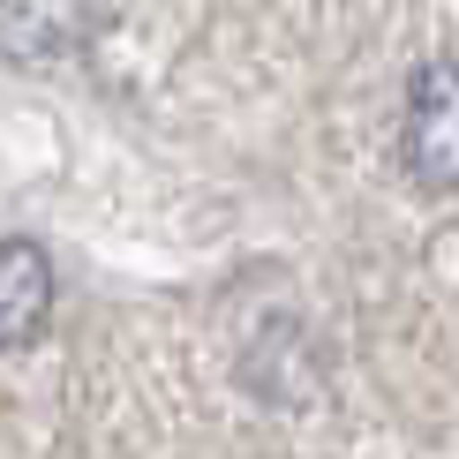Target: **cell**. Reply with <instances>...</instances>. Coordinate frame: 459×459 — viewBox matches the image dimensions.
<instances>
[{
    "instance_id": "7a4b0ae2",
    "label": "cell",
    "mask_w": 459,
    "mask_h": 459,
    "mask_svg": "<svg viewBox=\"0 0 459 459\" xmlns=\"http://www.w3.org/2000/svg\"><path fill=\"white\" fill-rule=\"evenodd\" d=\"M46 316H53V264L38 241L8 234L0 241V354L30 347L46 332Z\"/></svg>"
},
{
    "instance_id": "6da1fadb",
    "label": "cell",
    "mask_w": 459,
    "mask_h": 459,
    "mask_svg": "<svg viewBox=\"0 0 459 459\" xmlns=\"http://www.w3.org/2000/svg\"><path fill=\"white\" fill-rule=\"evenodd\" d=\"M399 166L422 188H459V61H429L407 83V113H399Z\"/></svg>"
}]
</instances>
